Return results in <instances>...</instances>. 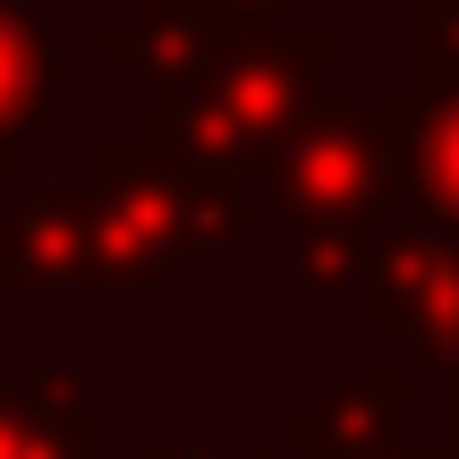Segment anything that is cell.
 <instances>
[{"label":"cell","mask_w":459,"mask_h":459,"mask_svg":"<svg viewBox=\"0 0 459 459\" xmlns=\"http://www.w3.org/2000/svg\"><path fill=\"white\" fill-rule=\"evenodd\" d=\"M409 136L417 102H324L298 111L273 145L255 153V187L281 221L307 213H349V221H392L409 204Z\"/></svg>","instance_id":"cell-1"},{"label":"cell","mask_w":459,"mask_h":459,"mask_svg":"<svg viewBox=\"0 0 459 459\" xmlns=\"http://www.w3.org/2000/svg\"><path fill=\"white\" fill-rule=\"evenodd\" d=\"M409 68H417V94L409 102L443 94V85L459 77V0H417V17H409Z\"/></svg>","instance_id":"cell-12"},{"label":"cell","mask_w":459,"mask_h":459,"mask_svg":"<svg viewBox=\"0 0 459 459\" xmlns=\"http://www.w3.org/2000/svg\"><path fill=\"white\" fill-rule=\"evenodd\" d=\"M409 204L459 238V77L443 85V94L417 102V136H409Z\"/></svg>","instance_id":"cell-10"},{"label":"cell","mask_w":459,"mask_h":459,"mask_svg":"<svg viewBox=\"0 0 459 459\" xmlns=\"http://www.w3.org/2000/svg\"><path fill=\"white\" fill-rule=\"evenodd\" d=\"M213 17H230V26H247V34H264V26H281L290 17V0H204Z\"/></svg>","instance_id":"cell-14"},{"label":"cell","mask_w":459,"mask_h":459,"mask_svg":"<svg viewBox=\"0 0 459 459\" xmlns=\"http://www.w3.org/2000/svg\"><path fill=\"white\" fill-rule=\"evenodd\" d=\"M366 247H375V221H349V213H307V221H298V281H307L315 298L358 290Z\"/></svg>","instance_id":"cell-11"},{"label":"cell","mask_w":459,"mask_h":459,"mask_svg":"<svg viewBox=\"0 0 459 459\" xmlns=\"http://www.w3.org/2000/svg\"><path fill=\"white\" fill-rule=\"evenodd\" d=\"M60 51H51L43 17H26L17 0H0V179L26 170V136H43L60 119Z\"/></svg>","instance_id":"cell-8"},{"label":"cell","mask_w":459,"mask_h":459,"mask_svg":"<svg viewBox=\"0 0 459 459\" xmlns=\"http://www.w3.org/2000/svg\"><path fill=\"white\" fill-rule=\"evenodd\" d=\"M204 459H213V451H204ZM230 459H298V451H230Z\"/></svg>","instance_id":"cell-18"},{"label":"cell","mask_w":459,"mask_h":459,"mask_svg":"<svg viewBox=\"0 0 459 459\" xmlns=\"http://www.w3.org/2000/svg\"><path fill=\"white\" fill-rule=\"evenodd\" d=\"M400 409H409V375H341L307 417H298V459H366L392 443Z\"/></svg>","instance_id":"cell-9"},{"label":"cell","mask_w":459,"mask_h":459,"mask_svg":"<svg viewBox=\"0 0 459 459\" xmlns=\"http://www.w3.org/2000/svg\"><path fill=\"white\" fill-rule=\"evenodd\" d=\"M247 196L238 179H187V247H247Z\"/></svg>","instance_id":"cell-13"},{"label":"cell","mask_w":459,"mask_h":459,"mask_svg":"<svg viewBox=\"0 0 459 459\" xmlns=\"http://www.w3.org/2000/svg\"><path fill=\"white\" fill-rule=\"evenodd\" d=\"M145 459H204V451H179V443H153Z\"/></svg>","instance_id":"cell-17"},{"label":"cell","mask_w":459,"mask_h":459,"mask_svg":"<svg viewBox=\"0 0 459 459\" xmlns=\"http://www.w3.org/2000/svg\"><path fill=\"white\" fill-rule=\"evenodd\" d=\"M238 43H255V34L213 17L204 0H136V17L102 26V60L136 68L145 85H204Z\"/></svg>","instance_id":"cell-6"},{"label":"cell","mask_w":459,"mask_h":459,"mask_svg":"<svg viewBox=\"0 0 459 459\" xmlns=\"http://www.w3.org/2000/svg\"><path fill=\"white\" fill-rule=\"evenodd\" d=\"M102 383L94 375H26L0 383V459H94Z\"/></svg>","instance_id":"cell-7"},{"label":"cell","mask_w":459,"mask_h":459,"mask_svg":"<svg viewBox=\"0 0 459 459\" xmlns=\"http://www.w3.org/2000/svg\"><path fill=\"white\" fill-rule=\"evenodd\" d=\"M366 315L417 358H459V238L451 230H392L366 247Z\"/></svg>","instance_id":"cell-3"},{"label":"cell","mask_w":459,"mask_h":459,"mask_svg":"<svg viewBox=\"0 0 459 459\" xmlns=\"http://www.w3.org/2000/svg\"><path fill=\"white\" fill-rule=\"evenodd\" d=\"M366 459H443V451H392V443H383V451H366Z\"/></svg>","instance_id":"cell-16"},{"label":"cell","mask_w":459,"mask_h":459,"mask_svg":"<svg viewBox=\"0 0 459 459\" xmlns=\"http://www.w3.org/2000/svg\"><path fill=\"white\" fill-rule=\"evenodd\" d=\"M324 68H332V26H290V17H281V26H264L255 43L230 51L213 77H204V94H213V111L238 136L273 145V136L315 102Z\"/></svg>","instance_id":"cell-4"},{"label":"cell","mask_w":459,"mask_h":459,"mask_svg":"<svg viewBox=\"0 0 459 459\" xmlns=\"http://www.w3.org/2000/svg\"><path fill=\"white\" fill-rule=\"evenodd\" d=\"M443 459H459V358H451V443H443Z\"/></svg>","instance_id":"cell-15"},{"label":"cell","mask_w":459,"mask_h":459,"mask_svg":"<svg viewBox=\"0 0 459 459\" xmlns=\"http://www.w3.org/2000/svg\"><path fill=\"white\" fill-rule=\"evenodd\" d=\"M94 264V187H26L0 213V298H60L85 290Z\"/></svg>","instance_id":"cell-5"},{"label":"cell","mask_w":459,"mask_h":459,"mask_svg":"<svg viewBox=\"0 0 459 459\" xmlns=\"http://www.w3.org/2000/svg\"><path fill=\"white\" fill-rule=\"evenodd\" d=\"M187 247V170H170L145 136H111L102 145V179H94V264L85 290L102 298H145L170 290Z\"/></svg>","instance_id":"cell-2"}]
</instances>
